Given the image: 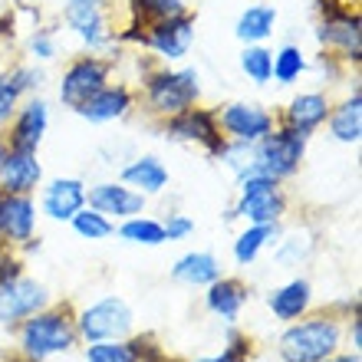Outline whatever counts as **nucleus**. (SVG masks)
Segmentation results:
<instances>
[{
    "label": "nucleus",
    "mask_w": 362,
    "mask_h": 362,
    "mask_svg": "<svg viewBox=\"0 0 362 362\" xmlns=\"http://www.w3.org/2000/svg\"><path fill=\"white\" fill-rule=\"evenodd\" d=\"M303 145L306 135L296 132V129H284L276 135H264L254 152V162H250V175H267V178H284L300 165L303 158Z\"/></svg>",
    "instance_id": "1"
},
{
    "label": "nucleus",
    "mask_w": 362,
    "mask_h": 362,
    "mask_svg": "<svg viewBox=\"0 0 362 362\" xmlns=\"http://www.w3.org/2000/svg\"><path fill=\"white\" fill-rule=\"evenodd\" d=\"M336 343H339V329L326 320H313L286 329L280 339V353L286 362H323L336 349Z\"/></svg>",
    "instance_id": "2"
},
{
    "label": "nucleus",
    "mask_w": 362,
    "mask_h": 362,
    "mask_svg": "<svg viewBox=\"0 0 362 362\" xmlns=\"http://www.w3.org/2000/svg\"><path fill=\"white\" fill-rule=\"evenodd\" d=\"M73 346V326L59 313H43L23 326V353L30 359H47L53 353H66Z\"/></svg>",
    "instance_id": "3"
},
{
    "label": "nucleus",
    "mask_w": 362,
    "mask_h": 362,
    "mask_svg": "<svg viewBox=\"0 0 362 362\" xmlns=\"http://www.w3.org/2000/svg\"><path fill=\"white\" fill-rule=\"evenodd\" d=\"M148 99L158 112H185L194 99H198V73L194 69H181V73H158L148 83Z\"/></svg>",
    "instance_id": "4"
},
{
    "label": "nucleus",
    "mask_w": 362,
    "mask_h": 362,
    "mask_svg": "<svg viewBox=\"0 0 362 362\" xmlns=\"http://www.w3.org/2000/svg\"><path fill=\"white\" fill-rule=\"evenodd\" d=\"M238 214L250 218L254 224H274L284 214V198L276 191V178L267 175H247L244 178V194H240Z\"/></svg>",
    "instance_id": "5"
},
{
    "label": "nucleus",
    "mask_w": 362,
    "mask_h": 362,
    "mask_svg": "<svg viewBox=\"0 0 362 362\" xmlns=\"http://www.w3.org/2000/svg\"><path fill=\"white\" fill-rule=\"evenodd\" d=\"M129 326H132V313H129V306L122 300H103V303L89 306L83 320H79V329L86 339L99 343V339H115V336H125L129 333Z\"/></svg>",
    "instance_id": "6"
},
{
    "label": "nucleus",
    "mask_w": 362,
    "mask_h": 362,
    "mask_svg": "<svg viewBox=\"0 0 362 362\" xmlns=\"http://www.w3.org/2000/svg\"><path fill=\"white\" fill-rule=\"evenodd\" d=\"M105 86V63L99 59H79L76 66H69V73L63 76V86H59V99L73 109L86 103L89 95H95Z\"/></svg>",
    "instance_id": "7"
},
{
    "label": "nucleus",
    "mask_w": 362,
    "mask_h": 362,
    "mask_svg": "<svg viewBox=\"0 0 362 362\" xmlns=\"http://www.w3.org/2000/svg\"><path fill=\"white\" fill-rule=\"evenodd\" d=\"M47 303V290L30 280H10L0 284V320H20V316L37 313Z\"/></svg>",
    "instance_id": "8"
},
{
    "label": "nucleus",
    "mask_w": 362,
    "mask_h": 362,
    "mask_svg": "<svg viewBox=\"0 0 362 362\" xmlns=\"http://www.w3.org/2000/svg\"><path fill=\"white\" fill-rule=\"evenodd\" d=\"M221 125L228 129L238 142H260L264 135L270 132V115L260 109V105H228L224 109V115H221Z\"/></svg>",
    "instance_id": "9"
},
{
    "label": "nucleus",
    "mask_w": 362,
    "mask_h": 362,
    "mask_svg": "<svg viewBox=\"0 0 362 362\" xmlns=\"http://www.w3.org/2000/svg\"><path fill=\"white\" fill-rule=\"evenodd\" d=\"M191 20L185 17V13H178V17H168V20H158V23H152V30H148V37H145V43H152L162 57L168 59H181L185 53H188L191 47Z\"/></svg>",
    "instance_id": "10"
},
{
    "label": "nucleus",
    "mask_w": 362,
    "mask_h": 362,
    "mask_svg": "<svg viewBox=\"0 0 362 362\" xmlns=\"http://www.w3.org/2000/svg\"><path fill=\"white\" fill-rule=\"evenodd\" d=\"M323 17H326V23L320 27V40H323V43H333V47H343L346 57L359 59V53H362L359 17L343 13V10H336V7H326V4H323Z\"/></svg>",
    "instance_id": "11"
},
{
    "label": "nucleus",
    "mask_w": 362,
    "mask_h": 362,
    "mask_svg": "<svg viewBox=\"0 0 362 362\" xmlns=\"http://www.w3.org/2000/svg\"><path fill=\"white\" fill-rule=\"evenodd\" d=\"M40 175H43V168H40L37 155L23 152V148H13V152L4 158V165H0V181H4V188H7L10 194H23V191L37 188Z\"/></svg>",
    "instance_id": "12"
},
{
    "label": "nucleus",
    "mask_w": 362,
    "mask_h": 362,
    "mask_svg": "<svg viewBox=\"0 0 362 362\" xmlns=\"http://www.w3.org/2000/svg\"><path fill=\"white\" fill-rule=\"evenodd\" d=\"M89 204H93L99 214L125 218V214H139L145 198L135 194L132 188H122V185H95V188L89 191Z\"/></svg>",
    "instance_id": "13"
},
{
    "label": "nucleus",
    "mask_w": 362,
    "mask_h": 362,
    "mask_svg": "<svg viewBox=\"0 0 362 362\" xmlns=\"http://www.w3.org/2000/svg\"><path fill=\"white\" fill-rule=\"evenodd\" d=\"M66 20L79 37L99 47L105 40V20H103V0H69Z\"/></svg>",
    "instance_id": "14"
},
{
    "label": "nucleus",
    "mask_w": 362,
    "mask_h": 362,
    "mask_svg": "<svg viewBox=\"0 0 362 362\" xmlns=\"http://www.w3.org/2000/svg\"><path fill=\"white\" fill-rule=\"evenodd\" d=\"M83 201H86V191H83V185H79V181H73V178H59V181H53V185L47 188L43 208H47L49 218L69 221L79 208H83Z\"/></svg>",
    "instance_id": "15"
},
{
    "label": "nucleus",
    "mask_w": 362,
    "mask_h": 362,
    "mask_svg": "<svg viewBox=\"0 0 362 362\" xmlns=\"http://www.w3.org/2000/svg\"><path fill=\"white\" fill-rule=\"evenodd\" d=\"M172 135L178 139H198L211 148V152H221V139H218V125H214V115L201 112V109H185V112L175 115L172 122Z\"/></svg>",
    "instance_id": "16"
},
{
    "label": "nucleus",
    "mask_w": 362,
    "mask_h": 362,
    "mask_svg": "<svg viewBox=\"0 0 362 362\" xmlns=\"http://www.w3.org/2000/svg\"><path fill=\"white\" fill-rule=\"evenodd\" d=\"M0 230L13 240H27L33 234V204L23 194H10L0 201Z\"/></svg>",
    "instance_id": "17"
},
{
    "label": "nucleus",
    "mask_w": 362,
    "mask_h": 362,
    "mask_svg": "<svg viewBox=\"0 0 362 362\" xmlns=\"http://www.w3.org/2000/svg\"><path fill=\"white\" fill-rule=\"evenodd\" d=\"M47 132V103H30L13 125V148L33 152Z\"/></svg>",
    "instance_id": "18"
},
{
    "label": "nucleus",
    "mask_w": 362,
    "mask_h": 362,
    "mask_svg": "<svg viewBox=\"0 0 362 362\" xmlns=\"http://www.w3.org/2000/svg\"><path fill=\"white\" fill-rule=\"evenodd\" d=\"M125 109H129V93H125V89H105V86L79 105V112L86 115L89 122H109V119H119Z\"/></svg>",
    "instance_id": "19"
},
{
    "label": "nucleus",
    "mask_w": 362,
    "mask_h": 362,
    "mask_svg": "<svg viewBox=\"0 0 362 362\" xmlns=\"http://www.w3.org/2000/svg\"><path fill=\"white\" fill-rule=\"evenodd\" d=\"M286 119H290V129H296V132H310V129H316V125L326 119V99L323 95H296L293 103H290V112H286Z\"/></svg>",
    "instance_id": "20"
},
{
    "label": "nucleus",
    "mask_w": 362,
    "mask_h": 362,
    "mask_svg": "<svg viewBox=\"0 0 362 362\" xmlns=\"http://www.w3.org/2000/svg\"><path fill=\"white\" fill-rule=\"evenodd\" d=\"M306 303H310V284H303V280H293L270 296V310L280 320H296L306 310Z\"/></svg>",
    "instance_id": "21"
},
{
    "label": "nucleus",
    "mask_w": 362,
    "mask_h": 362,
    "mask_svg": "<svg viewBox=\"0 0 362 362\" xmlns=\"http://www.w3.org/2000/svg\"><path fill=\"white\" fill-rule=\"evenodd\" d=\"M274 23H276L274 7H250L238 20V37L247 40V43H260L264 37L274 33Z\"/></svg>",
    "instance_id": "22"
},
{
    "label": "nucleus",
    "mask_w": 362,
    "mask_h": 362,
    "mask_svg": "<svg viewBox=\"0 0 362 362\" xmlns=\"http://www.w3.org/2000/svg\"><path fill=\"white\" fill-rule=\"evenodd\" d=\"M244 286L234 284V280H214V286H211L208 293V306L214 310V313H221L224 320H234V316L240 313V306H244Z\"/></svg>",
    "instance_id": "23"
},
{
    "label": "nucleus",
    "mask_w": 362,
    "mask_h": 362,
    "mask_svg": "<svg viewBox=\"0 0 362 362\" xmlns=\"http://www.w3.org/2000/svg\"><path fill=\"white\" fill-rule=\"evenodd\" d=\"M175 280H185V284H214L218 280V260L211 254H188V257L178 260L175 267Z\"/></svg>",
    "instance_id": "24"
},
{
    "label": "nucleus",
    "mask_w": 362,
    "mask_h": 362,
    "mask_svg": "<svg viewBox=\"0 0 362 362\" xmlns=\"http://www.w3.org/2000/svg\"><path fill=\"white\" fill-rule=\"evenodd\" d=\"M122 178L129 181V185H135V188H142V191H162L165 181H168V172L162 168L158 158H139L135 165L125 168Z\"/></svg>",
    "instance_id": "25"
},
{
    "label": "nucleus",
    "mask_w": 362,
    "mask_h": 362,
    "mask_svg": "<svg viewBox=\"0 0 362 362\" xmlns=\"http://www.w3.org/2000/svg\"><path fill=\"white\" fill-rule=\"evenodd\" d=\"M333 135L339 142H359V135H362V95L359 93L333 115Z\"/></svg>",
    "instance_id": "26"
},
{
    "label": "nucleus",
    "mask_w": 362,
    "mask_h": 362,
    "mask_svg": "<svg viewBox=\"0 0 362 362\" xmlns=\"http://www.w3.org/2000/svg\"><path fill=\"white\" fill-rule=\"evenodd\" d=\"M270 234H274V228L270 224H257V228H250V230H244L238 238V247H234V257L240 260V264H250V260L257 257V250L264 247L270 240Z\"/></svg>",
    "instance_id": "27"
},
{
    "label": "nucleus",
    "mask_w": 362,
    "mask_h": 362,
    "mask_svg": "<svg viewBox=\"0 0 362 362\" xmlns=\"http://www.w3.org/2000/svg\"><path fill=\"white\" fill-rule=\"evenodd\" d=\"M240 66H244V73L254 83H267L270 73H274V53H267V49H260V47H250L240 57Z\"/></svg>",
    "instance_id": "28"
},
{
    "label": "nucleus",
    "mask_w": 362,
    "mask_h": 362,
    "mask_svg": "<svg viewBox=\"0 0 362 362\" xmlns=\"http://www.w3.org/2000/svg\"><path fill=\"white\" fill-rule=\"evenodd\" d=\"M135 13L142 20H148V23H158V20L185 13V4L181 0H135Z\"/></svg>",
    "instance_id": "29"
},
{
    "label": "nucleus",
    "mask_w": 362,
    "mask_h": 362,
    "mask_svg": "<svg viewBox=\"0 0 362 362\" xmlns=\"http://www.w3.org/2000/svg\"><path fill=\"white\" fill-rule=\"evenodd\" d=\"M73 228L89 240H99V238H109V234H112V224H109L105 214H99V211H76V214H73Z\"/></svg>",
    "instance_id": "30"
},
{
    "label": "nucleus",
    "mask_w": 362,
    "mask_h": 362,
    "mask_svg": "<svg viewBox=\"0 0 362 362\" xmlns=\"http://www.w3.org/2000/svg\"><path fill=\"white\" fill-rule=\"evenodd\" d=\"M300 73H303V53L296 47H284L274 57V73L270 76H276L280 83H293Z\"/></svg>",
    "instance_id": "31"
},
{
    "label": "nucleus",
    "mask_w": 362,
    "mask_h": 362,
    "mask_svg": "<svg viewBox=\"0 0 362 362\" xmlns=\"http://www.w3.org/2000/svg\"><path fill=\"white\" fill-rule=\"evenodd\" d=\"M122 238L135 240V244H162L165 228L162 224H155V221H148V218H135V221H129V224L122 228Z\"/></svg>",
    "instance_id": "32"
},
{
    "label": "nucleus",
    "mask_w": 362,
    "mask_h": 362,
    "mask_svg": "<svg viewBox=\"0 0 362 362\" xmlns=\"http://www.w3.org/2000/svg\"><path fill=\"white\" fill-rule=\"evenodd\" d=\"M86 359L89 362H135V356H132V346H112L99 339V346L89 349Z\"/></svg>",
    "instance_id": "33"
},
{
    "label": "nucleus",
    "mask_w": 362,
    "mask_h": 362,
    "mask_svg": "<svg viewBox=\"0 0 362 362\" xmlns=\"http://www.w3.org/2000/svg\"><path fill=\"white\" fill-rule=\"evenodd\" d=\"M17 86L10 83V79H0V122H7L10 112H13V105H17Z\"/></svg>",
    "instance_id": "34"
},
{
    "label": "nucleus",
    "mask_w": 362,
    "mask_h": 362,
    "mask_svg": "<svg viewBox=\"0 0 362 362\" xmlns=\"http://www.w3.org/2000/svg\"><path fill=\"white\" fill-rule=\"evenodd\" d=\"M162 228H165V238L175 240V238H185L194 224H191L188 218H168V224H162Z\"/></svg>",
    "instance_id": "35"
},
{
    "label": "nucleus",
    "mask_w": 362,
    "mask_h": 362,
    "mask_svg": "<svg viewBox=\"0 0 362 362\" xmlns=\"http://www.w3.org/2000/svg\"><path fill=\"white\" fill-rule=\"evenodd\" d=\"M30 47H33V53H37L40 59H49V57H53V40H49L47 33L33 37V43H30Z\"/></svg>",
    "instance_id": "36"
},
{
    "label": "nucleus",
    "mask_w": 362,
    "mask_h": 362,
    "mask_svg": "<svg viewBox=\"0 0 362 362\" xmlns=\"http://www.w3.org/2000/svg\"><path fill=\"white\" fill-rule=\"evenodd\" d=\"M214 362H244V359L238 356V349H230V353H224L221 359H214Z\"/></svg>",
    "instance_id": "37"
},
{
    "label": "nucleus",
    "mask_w": 362,
    "mask_h": 362,
    "mask_svg": "<svg viewBox=\"0 0 362 362\" xmlns=\"http://www.w3.org/2000/svg\"><path fill=\"white\" fill-rule=\"evenodd\" d=\"M353 343H356V346L362 343V326H359V320L353 323Z\"/></svg>",
    "instance_id": "38"
},
{
    "label": "nucleus",
    "mask_w": 362,
    "mask_h": 362,
    "mask_svg": "<svg viewBox=\"0 0 362 362\" xmlns=\"http://www.w3.org/2000/svg\"><path fill=\"white\" fill-rule=\"evenodd\" d=\"M329 362H359L356 356H343V359H329Z\"/></svg>",
    "instance_id": "39"
},
{
    "label": "nucleus",
    "mask_w": 362,
    "mask_h": 362,
    "mask_svg": "<svg viewBox=\"0 0 362 362\" xmlns=\"http://www.w3.org/2000/svg\"><path fill=\"white\" fill-rule=\"evenodd\" d=\"M4 158H7V148H4V145H0V165H4Z\"/></svg>",
    "instance_id": "40"
},
{
    "label": "nucleus",
    "mask_w": 362,
    "mask_h": 362,
    "mask_svg": "<svg viewBox=\"0 0 362 362\" xmlns=\"http://www.w3.org/2000/svg\"><path fill=\"white\" fill-rule=\"evenodd\" d=\"M198 362H214V359H198Z\"/></svg>",
    "instance_id": "41"
}]
</instances>
